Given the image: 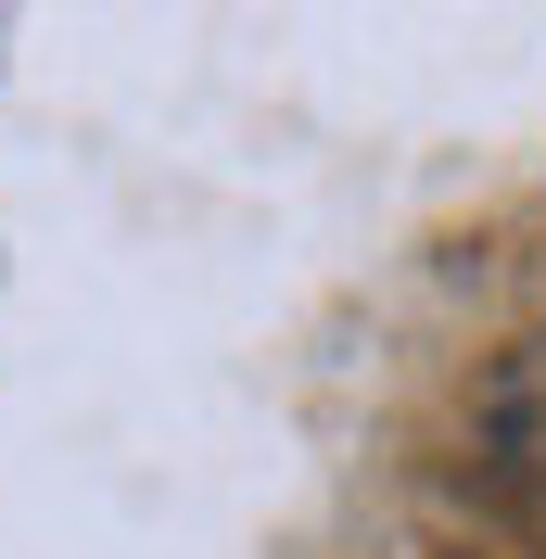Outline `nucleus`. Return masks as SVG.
Instances as JSON below:
<instances>
[]
</instances>
